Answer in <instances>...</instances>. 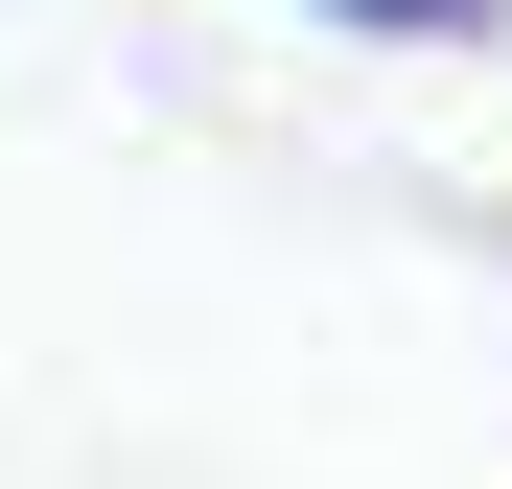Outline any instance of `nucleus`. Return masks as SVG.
<instances>
[{"instance_id":"nucleus-1","label":"nucleus","mask_w":512,"mask_h":489,"mask_svg":"<svg viewBox=\"0 0 512 489\" xmlns=\"http://www.w3.org/2000/svg\"><path fill=\"white\" fill-rule=\"evenodd\" d=\"M350 24H512V0H350Z\"/></svg>"}]
</instances>
